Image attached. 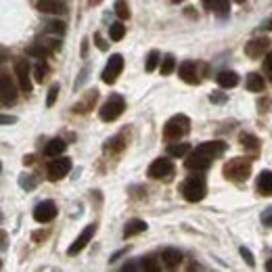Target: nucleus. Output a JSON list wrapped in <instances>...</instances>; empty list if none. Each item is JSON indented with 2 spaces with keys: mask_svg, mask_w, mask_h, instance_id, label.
<instances>
[{
  "mask_svg": "<svg viewBox=\"0 0 272 272\" xmlns=\"http://www.w3.org/2000/svg\"><path fill=\"white\" fill-rule=\"evenodd\" d=\"M55 216H57V206L53 201H42L33 208V220L40 224H46L50 220H55Z\"/></svg>",
  "mask_w": 272,
  "mask_h": 272,
  "instance_id": "9d476101",
  "label": "nucleus"
},
{
  "mask_svg": "<svg viewBox=\"0 0 272 272\" xmlns=\"http://www.w3.org/2000/svg\"><path fill=\"white\" fill-rule=\"evenodd\" d=\"M57 94H59V84H53V86H50V90H48V96H46V105H48V107L55 105Z\"/></svg>",
  "mask_w": 272,
  "mask_h": 272,
  "instance_id": "c756f323",
  "label": "nucleus"
},
{
  "mask_svg": "<svg viewBox=\"0 0 272 272\" xmlns=\"http://www.w3.org/2000/svg\"><path fill=\"white\" fill-rule=\"evenodd\" d=\"M145 230H147V222H143V220H130V222L126 224V228H124V236L130 239V236L141 234Z\"/></svg>",
  "mask_w": 272,
  "mask_h": 272,
  "instance_id": "aec40b11",
  "label": "nucleus"
},
{
  "mask_svg": "<svg viewBox=\"0 0 272 272\" xmlns=\"http://www.w3.org/2000/svg\"><path fill=\"white\" fill-rule=\"evenodd\" d=\"M88 5L90 7H96V5H100V0H88Z\"/></svg>",
  "mask_w": 272,
  "mask_h": 272,
  "instance_id": "37998d69",
  "label": "nucleus"
},
{
  "mask_svg": "<svg viewBox=\"0 0 272 272\" xmlns=\"http://www.w3.org/2000/svg\"><path fill=\"white\" fill-rule=\"evenodd\" d=\"M70 169H72V159L59 155V157H53V161H50L48 167H46V172H48L50 180H61L63 176L70 174Z\"/></svg>",
  "mask_w": 272,
  "mask_h": 272,
  "instance_id": "423d86ee",
  "label": "nucleus"
},
{
  "mask_svg": "<svg viewBox=\"0 0 272 272\" xmlns=\"http://www.w3.org/2000/svg\"><path fill=\"white\" fill-rule=\"evenodd\" d=\"M124 109H126V100H124V96L122 94H111L109 98H107V103L100 107V111H98V117L103 122H115L117 117H120L122 113H124Z\"/></svg>",
  "mask_w": 272,
  "mask_h": 272,
  "instance_id": "7ed1b4c3",
  "label": "nucleus"
},
{
  "mask_svg": "<svg viewBox=\"0 0 272 272\" xmlns=\"http://www.w3.org/2000/svg\"><path fill=\"white\" fill-rule=\"evenodd\" d=\"M44 76H46V67L40 63L36 70H33V78H36V82H44Z\"/></svg>",
  "mask_w": 272,
  "mask_h": 272,
  "instance_id": "2f4dec72",
  "label": "nucleus"
},
{
  "mask_svg": "<svg viewBox=\"0 0 272 272\" xmlns=\"http://www.w3.org/2000/svg\"><path fill=\"white\" fill-rule=\"evenodd\" d=\"M143 268H145V270H151V272H157V266H155V264H153V260H145Z\"/></svg>",
  "mask_w": 272,
  "mask_h": 272,
  "instance_id": "4c0bfd02",
  "label": "nucleus"
},
{
  "mask_svg": "<svg viewBox=\"0 0 272 272\" xmlns=\"http://www.w3.org/2000/svg\"><path fill=\"white\" fill-rule=\"evenodd\" d=\"M216 80L222 88H234L236 84H239V76H236L234 72H220Z\"/></svg>",
  "mask_w": 272,
  "mask_h": 272,
  "instance_id": "6ab92c4d",
  "label": "nucleus"
},
{
  "mask_svg": "<svg viewBox=\"0 0 272 272\" xmlns=\"http://www.w3.org/2000/svg\"><path fill=\"white\" fill-rule=\"evenodd\" d=\"M210 100H214V103H224V100H226V96H224L222 92H212Z\"/></svg>",
  "mask_w": 272,
  "mask_h": 272,
  "instance_id": "e433bc0d",
  "label": "nucleus"
},
{
  "mask_svg": "<svg viewBox=\"0 0 272 272\" xmlns=\"http://www.w3.org/2000/svg\"><path fill=\"white\" fill-rule=\"evenodd\" d=\"M189 128H191L189 117H186V115H174L172 120L165 122L163 136H165L167 141H178V139H182L186 132H189Z\"/></svg>",
  "mask_w": 272,
  "mask_h": 272,
  "instance_id": "20e7f679",
  "label": "nucleus"
},
{
  "mask_svg": "<svg viewBox=\"0 0 272 272\" xmlns=\"http://www.w3.org/2000/svg\"><path fill=\"white\" fill-rule=\"evenodd\" d=\"M180 78L186 82V84H199V76H197V65L193 61H184L180 65Z\"/></svg>",
  "mask_w": 272,
  "mask_h": 272,
  "instance_id": "4468645a",
  "label": "nucleus"
},
{
  "mask_svg": "<svg viewBox=\"0 0 272 272\" xmlns=\"http://www.w3.org/2000/svg\"><path fill=\"white\" fill-rule=\"evenodd\" d=\"M31 161H33V155H25V157H23V163H25V165H29Z\"/></svg>",
  "mask_w": 272,
  "mask_h": 272,
  "instance_id": "79ce46f5",
  "label": "nucleus"
},
{
  "mask_svg": "<svg viewBox=\"0 0 272 272\" xmlns=\"http://www.w3.org/2000/svg\"><path fill=\"white\" fill-rule=\"evenodd\" d=\"M266 270H270V272H272V258L266 262Z\"/></svg>",
  "mask_w": 272,
  "mask_h": 272,
  "instance_id": "c03bdc74",
  "label": "nucleus"
},
{
  "mask_svg": "<svg viewBox=\"0 0 272 272\" xmlns=\"http://www.w3.org/2000/svg\"><path fill=\"white\" fill-rule=\"evenodd\" d=\"M262 224H264V226H272V208L262 214Z\"/></svg>",
  "mask_w": 272,
  "mask_h": 272,
  "instance_id": "473e14b6",
  "label": "nucleus"
},
{
  "mask_svg": "<svg viewBox=\"0 0 272 272\" xmlns=\"http://www.w3.org/2000/svg\"><path fill=\"white\" fill-rule=\"evenodd\" d=\"M48 29H50V31H55V33H63L65 25H63L61 21H55V23H50V25H48Z\"/></svg>",
  "mask_w": 272,
  "mask_h": 272,
  "instance_id": "f704fd0d",
  "label": "nucleus"
},
{
  "mask_svg": "<svg viewBox=\"0 0 272 272\" xmlns=\"http://www.w3.org/2000/svg\"><path fill=\"white\" fill-rule=\"evenodd\" d=\"M264 67H266V72H268V76L272 78V50L266 55V61H264Z\"/></svg>",
  "mask_w": 272,
  "mask_h": 272,
  "instance_id": "c9c22d12",
  "label": "nucleus"
},
{
  "mask_svg": "<svg viewBox=\"0 0 272 272\" xmlns=\"http://www.w3.org/2000/svg\"><path fill=\"white\" fill-rule=\"evenodd\" d=\"M27 55H29V57H33V59L44 61V59L48 57V48H46L44 44H31V46L27 48Z\"/></svg>",
  "mask_w": 272,
  "mask_h": 272,
  "instance_id": "5701e85b",
  "label": "nucleus"
},
{
  "mask_svg": "<svg viewBox=\"0 0 272 272\" xmlns=\"http://www.w3.org/2000/svg\"><path fill=\"white\" fill-rule=\"evenodd\" d=\"M241 145L245 147V149H251V151H256L258 149V145H260V141L256 139V136H251V134H241Z\"/></svg>",
  "mask_w": 272,
  "mask_h": 272,
  "instance_id": "b1692460",
  "label": "nucleus"
},
{
  "mask_svg": "<svg viewBox=\"0 0 272 272\" xmlns=\"http://www.w3.org/2000/svg\"><path fill=\"white\" fill-rule=\"evenodd\" d=\"M201 3H203V7H206V9H212L216 5V0H201Z\"/></svg>",
  "mask_w": 272,
  "mask_h": 272,
  "instance_id": "58836bf2",
  "label": "nucleus"
},
{
  "mask_svg": "<svg viewBox=\"0 0 272 272\" xmlns=\"http://www.w3.org/2000/svg\"><path fill=\"white\" fill-rule=\"evenodd\" d=\"M15 76H17V82H19V88L27 94L31 90V72H29V65L27 61H17L15 63Z\"/></svg>",
  "mask_w": 272,
  "mask_h": 272,
  "instance_id": "9b49d317",
  "label": "nucleus"
},
{
  "mask_svg": "<svg viewBox=\"0 0 272 272\" xmlns=\"http://www.w3.org/2000/svg\"><path fill=\"white\" fill-rule=\"evenodd\" d=\"M122 70H124V57H122V55H111V59H109V63L105 65L103 76H100V78H103L105 84H113L117 78H120Z\"/></svg>",
  "mask_w": 272,
  "mask_h": 272,
  "instance_id": "6e6552de",
  "label": "nucleus"
},
{
  "mask_svg": "<svg viewBox=\"0 0 272 272\" xmlns=\"http://www.w3.org/2000/svg\"><path fill=\"white\" fill-rule=\"evenodd\" d=\"M189 145H184V143H180V145H169V155H174V157H182V155H186L189 153Z\"/></svg>",
  "mask_w": 272,
  "mask_h": 272,
  "instance_id": "a878e982",
  "label": "nucleus"
},
{
  "mask_svg": "<svg viewBox=\"0 0 272 272\" xmlns=\"http://www.w3.org/2000/svg\"><path fill=\"white\" fill-rule=\"evenodd\" d=\"M149 178H155V180H161V178H169L174 174V163L165 159V157H159L155 159L151 165H149Z\"/></svg>",
  "mask_w": 272,
  "mask_h": 272,
  "instance_id": "0eeeda50",
  "label": "nucleus"
},
{
  "mask_svg": "<svg viewBox=\"0 0 272 272\" xmlns=\"http://www.w3.org/2000/svg\"><path fill=\"white\" fill-rule=\"evenodd\" d=\"M38 11L46 15H59V13H65V7L59 0H38Z\"/></svg>",
  "mask_w": 272,
  "mask_h": 272,
  "instance_id": "dca6fc26",
  "label": "nucleus"
},
{
  "mask_svg": "<svg viewBox=\"0 0 272 272\" xmlns=\"http://www.w3.org/2000/svg\"><path fill=\"white\" fill-rule=\"evenodd\" d=\"M239 253H241V258L247 262V266H249V268L256 266V258H253V253H251L247 247H241V249H239Z\"/></svg>",
  "mask_w": 272,
  "mask_h": 272,
  "instance_id": "c85d7f7f",
  "label": "nucleus"
},
{
  "mask_svg": "<svg viewBox=\"0 0 272 272\" xmlns=\"http://www.w3.org/2000/svg\"><path fill=\"white\" fill-rule=\"evenodd\" d=\"M92 236H94V224L86 226V228H84V230L80 232V236H78V239L74 241V245H72L70 249H67V253H70V256H76V253H80L84 247H86V245L90 243Z\"/></svg>",
  "mask_w": 272,
  "mask_h": 272,
  "instance_id": "f8f14e48",
  "label": "nucleus"
},
{
  "mask_svg": "<svg viewBox=\"0 0 272 272\" xmlns=\"http://www.w3.org/2000/svg\"><path fill=\"white\" fill-rule=\"evenodd\" d=\"M174 67H176L174 57H169V55H167V57L161 61V67H159V70H161V76H169V74L174 72Z\"/></svg>",
  "mask_w": 272,
  "mask_h": 272,
  "instance_id": "393cba45",
  "label": "nucleus"
},
{
  "mask_svg": "<svg viewBox=\"0 0 272 272\" xmlns=\"http://www.w3.org/2000/svg\"><path fill=\"white\" fill-rule=\"evenodd\" d=\"M224 174L232 180H245L251 174V163L247 159H230L224 165Z\"/></svg>",
  "mask_w": 272,
  "mask_h": 272,
  "instance_id": "39448f33",
  "label": "nucleus"
},
{
  "mask_svg": "<svg viewBox=\"0 0 272 272\" xmlns=\"http://www.w3.org/2000/svg\"><path fill=\"white\" fill-rule=\"evenodd\" d=\"M258 193L264 197L272 195V169H264L258 176Z\"/></svg>",
  "mask_w": 272,
  "mask_h": 272,
  "instance_id": "2eb2a0df",
  "label": "nucleus"
},
{
  "mask_svg": "<svg viewBox=\"0 0 272 272\" xmlns=\"http://www.w3.org/2000/svg\"><path fill=\"white\" fill-rule=\"evenodd\" d=\"M65 141L63 139H53L46 147H44V155H48V157H59V155H63V151H65Z\"/></svg>",
  "mask_w": 272,
  "mask_h": 272,
  "instance_id": "a211bd4d",
  "label": "nucleus"
},
{
  "mask_svg": "<svg viewBox=\"0 0 272 272\" xmlns=\"http://www.w3.org/2000/svg\"><path fill=\"white\" fill-rule=\"evenodd\" d=\"M86 50H88V40H84V44H82V57H86Z\"/></svg>",
  "mask_w": 272,
  "mask_h": 272,
  "instance_id": "a19ab883",
  "label": "nucleus"
},
{
  "mask_svg": "<svg viewBox=\"0 0 272 272\" xmlns=\"http://www.w3.org/2000/svg\"><path fill=\"white\" fill-rule=\"evenodd\" d=\"M15 122H17L15 117H9V115H5V117H3V124H5V126H7V124H15Z\"/></svg>",
  "mask_w": 272,
  "mask_h": 272,
  "instance_id": "ea45409f",
  "label": "nucleus"
},
{
  "mask_svg": "<svg viewBox=\"0 0 272 272\" xmlns=\"http://www.w3.org/2000/svg\"><path fill=\"white\" fill-rule=\"evenodd\" d=\"M94 44L98 46V50H107V42L100 38V33H94Z\"/></svg>",
  "mask_w": 272,
  "mask_h": 272,
  "instance_id": "72a5a7b5",
  "label": "nucleus"
},
{
  "mask_svg": "<svg viewBox=\"0 0 272 272\" xmlns=\"http://www.w3.org/2000/svg\"><path fill=\"white\" fill-rule=\"evenodd\" d=\"M124 36H126V27H124V23L115 21V23L109 25V38H111L113 42H120Z\"/></svg>",
  "mask_w": 272,
  "mask_h": 272,
  "instance_id": "4be33fe9",
  "label": "nucleus"
},
{
  "mask_svg": "<svg viewBox=\"0 0 272 272\" xmlns=\"http://www.w3.org/2000/svg\"><path fill=\"white\" fill-rule=\"evenodd\" d=\"M236 3H243V0H236Z\"/></svg>",
  "mask_w": 272,
  "mask_h": 272,
  "instance_id": "a18cd8bd",
  "label": "nucleus"
},
{
  "mask_svg": "<svg viewBox=\"0 0 272 272\" xmlns=\"http://www.w3.org/2000/svg\"><path fill=\"white\" fill-rule=\"evenodd\" d=\"M161 260H163V266H165V268H178L180 262H182V253H180L178 249H172V247H169V249L163 251Z\"/></svg>",
  "mask_w": 272,
  "mask_h": 272,
  "instance_id": "f3484780",
  "label": "nucleus"
},
{
  "mask_svg": "<svg viewBox=\"0 0 272 272\" xmlns=\"http://www.w3.org/2000/svg\"><path fill=\"white\" fill-rule=\"evenodd\" d=\"M245 86H247V90H251V92H262L266 84H264V78H262L260 74H249Z\"/></svg>",
  "mask_w": 272,
  "mask_h": 272,
  "instance_id": "412c9836",
  "label": "nucleus"
},
{
  "mask_svg": "<svg viewBox=\"0 0 272 272\" xmlns=\"http://www.w3.org/2000/svg\"><path fill=\"white\" fill-rule=\"evenodd\" d=\"M19 186H21V189L23 191H31L33 189V186H36V182H33V178L31 176H19Z\"/></svg>",
  "mask_w": 272,
  "mask_h": 272,
  "instance_id": "7c9ffc66",
  "label": "nucleus"
},
{
  "mask_svg": "<svg viewBox=\"0 0 272 272\" xmlns=\"http://www.w3.org/2000/svg\"><path fill=\"white\" fill-rule=\"evenodd\" d=\"M268 44H270L268 38H256V40H251L249 44H245V55L251 57V59H258V57H262L266 50H268Z\"/></svg>",
  "mask_w": 272,
  "mask_h": 272,
  "instance_id": "ddd939ff",
  "label": "nucleus"
},
{
  "mask_svg": "<svg viewBox=\"0 0 272 272\" xmlns=\"http://www.w3.org/2000/svg\"><path fill=\"white\" fill-rule=\"evenodd\" d=\"M115 13H117L120 19H128L130 17V9H128V5L124 3V0H115Z\"/></svg>",
  "mask_w": 272,
  "mask_h": 272,
  "instance_id": "cd10ccee",
  "label": "nucleus"
},
{
  "mask_svg": "<svg viewBox=\"0 0 272 272\" xmlns=\"http://www.w3.org/2000/svg\"><path fill=\"white\" fill-rule=\"evenodd\" d=\"M0 94H3L5 107H11L17 103V88H15V84L7 72H3V78H0Z\"/></svg>",
  "mask_w": 272,
  "mask_h": 272,
  "instance_id": "1a4fd4ad",
  "label": "nucleus"
},
{
  "mask_svg": "<svg viewBox=\"0 0 272 272\" xmlns=\"http://www.w3.org/2000/svg\"><path fill=\"white\" fill-rule=\"evenodd\" d=\"M182 195L186 201L191 203H197L201 201L203 197L208 195V184H206V178L203 174H195V176H189L182 184Z\"/></svg>",
  "mask_w": 272,
  "mask_h": 272,
  "instance_id": "f03ea898",
  "label": "nucleus"
},
{
  "mask_svg": "<svg viewBox=\"0 0 272 272\" xmlns=\"http://www.w3.org/2000/svg\"><path fill=\"white\" fill-rule=\"evenodd\" d=\"M226 145L220 143V141H212V143H203L199 145L189 157H186V167L189 169H195V172H203L212 165V161L216 157H220L224 153Z\"/></svg>",
  "mask_w": 272,
  "mask_h": 272,
  "instance_id": "f257e3e1",
  "label": "nucleus"
},
{
  "mask_svg": "<svg viewBox=\"0 0 272 272\" xmlns=\"http://www.w3.org/2000/svg\"><path fill=\"white\" fill-rule=\"evenodd\" d=\"M157 63H159V53H157V50H151L149 57H147V63H145V70L153 72L157 67Z\"/></svg>",
  "mask_w": 272,
  "mask_h": 272,
  "instance_id": "bb28decb",
  "label": "nucleus"
}]
</instances>
